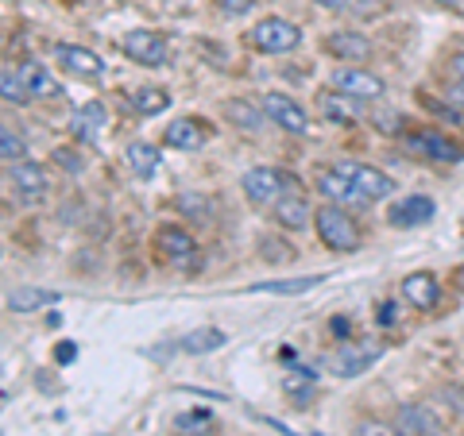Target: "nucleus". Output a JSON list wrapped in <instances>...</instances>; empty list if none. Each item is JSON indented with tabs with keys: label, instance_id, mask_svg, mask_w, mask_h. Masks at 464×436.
I'll use <instances>...</instances> for the list:
<instances>
[{
	"label": "nucleus",
	"instance_id": "23",
	"mask_svg": "<svg viewBox=\"0 0 464 436\" xmlns=\"http://www.w3.org/2000/svg\"><path fill=\"white\" fill-rule=\"evenodd\" d=\"M380 359V347H344V352H337V355H329V367L337 371V374H360L364 367H372V363Z\"/></svg>",
	"mask_w": 464,
	"mask_h": 436
},
{
	"label": "nucleus",
	"instance_id": "28",
	"mask_svg": "<svg viewBox=\"0 0 464 436\" xmlns=\"http://www.w3.org/2000/svg\"><path fill=\"white\" fill-rule=\"evenodd\" d=\"M322 282V274H306V279H286V282H259L248 286V294H302V289H314Z\"/></svg>",
	"mask_w": 464,
	"mask_h": 436
},
{
	"label": "nucleus",
	"instance_id": "11",
	"mask_svg": "<svg viewBox=\"0 0 464 436\" xmlns=\"http://www.w3.org/2000/svg\"><path fill=\"white\" fill-rule=\"evenodd\" d=\"M155 247H159V255H163L167 263H174V267H190L198 259V240L182 224H163L155 232Z\"/></svg>",
	"mask_w": 464,
	"mask_h": 436
},
{
	"label": "nucleus",
	"instance_id": "8",
	"mask_svg": "<svg viewBox=\"0 0 464 436\" xmlns=\"http://www.w3.org/2000/svg\"><path fill=\"white\" fill-rule=\"evenodd\" d=\"M402 139H406V147H411L414 155L433 158V163H460L464 158L457 143L449 139L445 132H438V128H411Z\"/></svg>",
	"mask_w": 464,
	"mask_h": 436
},
{
	"label": "nucleus",
	"instance_id": "1",
	"mask_svg": "<svg viewBox=\"0 0 464 436\" xmlns=\"http://www.w3.org/2000/svg\"><path fill=\"white\" fill-rule=\"evenodd\" d=\"M314 232L317 240H322L329 251L337 255H348V251H360V243H364V232L360 224L353 221V213L341 209V205H322L314 213Z\"/></svg>",
	"mask_w": 464,
	"mask_h": 436
},
{
	"label": "nucleus",
	"instance_id": "39",
	"mask_svg": "<svg viewBox=\"0 0 464 436\" xmlns=\"http://www.w3.org/2000/svg\"><path fill=\"white\" fill-rule=\"evenodd\" d=\"M380 325H395V301H383L380 305Z\"/></svg>",
	"mask_w": 464,
	"mask_h": 436
},
{
	"label": "nucleus",
	"instance_id": "6",
	"mask_svg": "<svg viewBox=\"0 0 464 436\" xmlns=\"http://www.w3.org/2000/svg\"><path fill=\"white\" fill-rule=\"evenodd\" d=\"M333 90H341V93L372 105V100H380L387 93V85H383L380 74H372L368 66H337L333 70Z\"/></svg>",
	"mask_w": 464,
	"mask_h": 436
},
{
	"label": "nucleus",
	"instance_id": "16",
	"mask_svg": "<svg viewBox=\"0 0 464 436\" xmlns=\"http://www.w3.org/2000/svg\"><path fill=\"white\" fill-rule=\"evenodd\" d=\"M399 289H402L406 305H414V309H438V301H441V282H438V274H430V270L406 274Z\"/></svg>",
	"mask_w": 464,
	"mask_h": 436
},
{
	"label": "nucleus",
	"instance_id": "40",
	"mask_svg": "<svg viewBox=\"0 0 464 436\" xmlns=\"http://www.w3.org/2000/svg\"><path fill=\"white\" fill-rule=\"evenodd\" d=\"M317 8H325V12H341V8H348L353 0H314Z\"/></svg>",
	"mask_w": 464,
	"mask_h": 436
},
{
	"label": "nucleus",
	"instance_id": "3",
	"mask_svg": "<svg viewBox=\"0 0 464 436\" xmlns=\"http://www.w3.org/2000/svg\"><path fill=\"white\" fill-rule=\"evenodd\" d=\"M302 43V27L286 16H264L248 32V47L259 54H290Z\"/></svg>",
	"mask_w": 464,
	"mask_h": 436
},
{
	"label": "nucleus",
	"instance_id": "35",
	"mask_svg": "<svg viewBox=\"0 0 464 436\" xmlns=\"http://www.w3.org/2000/svg\"><path fill=\"white\" fill-rule=\"evenodd\" d=\"M179 209H182V213H190V221L209 224V201H206V197L186 194V197H179Z\"/></svg>",
	"mask_w": 464,
	"mask_h": 436
},
{
	"label": "nucleus",
	"instance_id": "7",
	"mask_svg": "<svg viewBox=\"0 0 464 436\" xmlns=\"http://www.w3.org/2000/svg\"><path fill=\"white\" fill-rule=\"evenodd\" d=\"M259 109H264V116H267L275 128H283V132H290V136H306L310 132V116H306V109H302L295 97H286V93H264Z\"/></svg>",
	"mask_w": 464,
	"mask_h": 436
},
{
	"label": "nucleus",
	"instance_id": "26",
	"mask_svg": "<svg viewBox=\"0 0 464 436\" xmlns=\"http://www.w3.org/2000/svg\"><path fill=\"white\" fill-rule=\"evenodd\" d=\"M128 166H132L136 178H151L159 170V155L151 143H128Z\"/></svg>",
	"mask_w": 464,
	"mask_h": 436
},
{
	"label": "nucleus",
	"instance_id": "5",
	"mask_svg": "<svg viewBox=\"0 0 464 436\" xmlns=\"http://www.w3.org/2000/svg\"><path fill=\"white\" fill-rule=\"evenodd\" d=\"M121 51L132 58V62L159 70V66H167V58H170V43H167L163 32H151V27H136V32H128V35L121 39Z\"/></svg>",
	"mask_w": 464,
	"mask_h": 436
},
{
	"label": "nucleus",
	"instance_id": "43",
	"mask_svg": "<svg viewBox=\"0 0 464 436\" xmlns=\"http://www.w3.org/2000/svg\"><path fill=\"white\" fill-rule=\"evenodd\" d=\"M438 5H445V8H457V5H460V0H438Z\"/></svg>",
	"mask_w": 464,
	"mask_h": 436
},
{
	"label": "nucleus",
	"instance_id": "4",
	"mask_svg": "<svg viewBox=\"0 0 464 436\" xmlns=\"http://www.w3.org/2000/svg\"><path fill=\"white\" fill-rule=\"evenodd\" d=\"M314 185H317V194H322V201L325 205H341V209H348V213H364V209H372V201L356 190L353 182L344 178V174L337 170V166H325V170H317V178H314Z\"/></svg>",
	"mask_w": 464,
	"mask_h": 436
},
{
	"label": "nucleus",
	"instance_id": "32",
	"mask_svg": "<svg viewBox=\"0 0 464 436\" xmlns=\"http://www.w3.org/2000/svg\"><path fill=\"white\" fill-rule=\"evenodd\" d=\"M449 100H457V105H464V51L449 54Z\"/></svg>",
	"mask_w": 464,
	"mask_h": 436
},
{
	"label": "nucleus",
	"instance_id": "13",
	"mask_svg": "<svg viewBox=\"0 0 464 436\" xmlns=\"http://www.w3.org/2000/svg\"><path fill=\"white\" fill-rule=\"evenodd\" d=\"M325 54H333L337 62H348V66H360L372 58V39L364 32H356V27H348V32H329L322 39Z\"/></svg>",
	"mask_w": 464,
	"mask_h": 436
},
{
	"label": "nucleus",
	"instance_id": "20",
	"mask_svg": "<svg viewBox=\"0 0 464 436\" xmlns=\"http://www.w3.org/2000/svg\"><path fill=\"white\" fill-rule=\"evenodd\" d=\"M105 124H109L105 105H101V100H90V105H82V109L74 112V124H70V132H74L78 143H93Z\"/></svg>",
	"mask_w": 464,
	"mask_h": 436
},
{
	"label": "nucleus",
	"instance_id": "34",
	"mask_svg": "<svg viewBox=\"0 0 464 436\" xmlns=\"http://www.w3.org/2000/svg\"><path fill=\"white\" fill-rule=\"evenodd\" d=\"M310 390H314V374L310 371H295V374H286V394H295L298 405H310Z\"/></svg>",
	"mask_w": 464,
	"mask_h": 436
},
{
	"label": "nucleus",
	"instance_id": "30",
	"mask_svg": "<svg viewBox=\"0 0 464 436\" xmlns=\"http://www.w3.org/2000/svg\"><path fill=\"white\" fill-rule=\"evenodd\" d=\"M0 90H5V100L8 105H27L32 100V93H27V85H24V78H20V70H5L0 74Z\"/></svg>",
	"mask_w": 464,
	"mask_h": 436
},
{
	"label": "nucleus",
	"instance_id": "14",
	"mask_svg": "<svg viewBox=\"0 0 464 436\" xmlns=\"http://www.w3.org/2000/svg\"><path fill=\"white\" fill-rule=\"evenodd\" d=\"M8 185L16 190L24 201H43L51 190L47 182V170H43L39 163H32V158H20V163H8Z\"/></svg>",
	"mask_w": 464,
	"mask_h": 436
},
{
	"label": "nucleus",
	"instance_id": "15",
	"mask_svg": "<svg viewBox=\"0 0 464 436\" xmlns=\"http://www.w3.org/2000/svg\"><path fill=\"white\" fill-rule=\"evenodd\" d=\"M206 120H198V116H179V120H170L163 128V143L174 151H201L209 143V128H201Z\"/></svg>",
	"mask_w": 464,
	"mask_h": 436
},
{
	"label": "nucleus",
	"instance_id": "10",
	"mask_svg": "<svg viewBox=\"0 0 464 436\" xmlns=\"http://www.w3.org/2000/svg\"><path fill=\"white\" fill-rule=\"evenodd\" d=\"M391 421H395L406 436H445V421L433 413L426 402H399Z\"/></svg>",
	"mask_w": 464,
	"mask_h": 436
},
{
	"label": "nucleus",
	"instance_id": "33",
	"mask_svg": "<svg viewBox=\"0 0 464 436\" xmlns=\"http://www.w3.org/2000/svg\"><path fill=\"white\" fill-rule=\"evenodd\" d=\"M0 155H5V163H20V158H27V143L12 132V124L0 128Z\"/></svg>",
	"mask_w": 464,
	"mask_h": 436
},
{
	"label": "nucleus",
	"instance_id": "9",
	"mask_svg": "<svg viewBox=\"0 0 464 436\" xmlns=\"http://www.w3.org/2000/svg\"><path fill=\"white\" fill-rule=\"evenodd\" d=\"M337 170L372 201V205L375 201H387L391 194H395V178L383 174L380 166H372V163H337Z\"/></svg>",
	"mask_w": 464,
	"mask_h": 436
},
{
	"label": "nucleus",
	"instance_id": "18",
	"mask_svg": "<svg viewBox=\"0 0 464 436\" xmlns=\"http://www.w3.org/2000/svg\"><path fill=\"white\" fill-rule=\"evenodd\" d=\"M433 216H438V205H433V197L411 194V197H402L399 205H391L387 221L395 224V228H418V224H430Z\"/></svg>",
	"mask_w": 464,
	"mask_h": 436
},
{
	"label": "nucleus",
	"instance_id": "37",
	"mask_svg": "<svg viewBox=\"0 0 464 436\" xmlns=\"http://www.w3.org/2000/svg\"><path fill=\"white\" fill-rule=\"evenodd\" d=\"M217 8H221L225 16H244V12L256 8V0H217Z\"/></svg>",
	"mask_w": 464,
	"mask_h": 436
},
{
	"label": "nucleus",
	"instance_id": "29",
	"mask_svg": "<svg viewBox=\"0 0 464 436\" xmlns=\"http://www.w3.org/2000/svg\"><path fill=\"white\" fill-rule=\"evenodd\" d=\"M217 347H225V332L221 328H201V332H190V336L182 340V352H217Z\"/></svg>",
	"mask_w": 464,
	"mask_h": 436
},
{
	"label": "nucleus",
	"instance_id": "42",
	"mask_svg": "<svg viewBox=\"0 0 464 436\" xmlns=\"http://www.w3.org/2000/svg\"><path fill=\"white\" fill-rule=\"evenodd\" d=\"M457 286L464 289V259H460V267H457Z\"/></svg>",
	"mask_w": 464,
	"mask_h": 436
},
{
	"label": "nucleus",
	"instance_id": "19",
	"mask_svg": "<svg viewBox=\"0 0 464 436\" xmlns=\"http://www.w3.org/2000/svg\"><path fill=\"white\" fill-rule=\"evenodd\" d=\"M271 213H275V221H279V228H286V232H302V228L314 224V209H310V201L302 190H290Z\"/></svg>",
	"mask_w": 464,
	"mask_h": 436
},
{
	"label": "nucleus",
	"instance_id": "38",
	"mask_svg": "<svg viewBox=\"0 0 464 436\" xmlns=\"http://www.w3.org/2000/svg\"><path fill=\"white\" fill-rule=\"evenodd\" d=\"M441 398H445L449 410L464 417V386H445V390H441Z\"/></svg>",
	"mask_w": 464,
	"mask_h": 436
},
{
	"label": "nucleus",
	"instance_id": "31",
	"mask_svg": "<svg viewBox=\"0 0 464 436\" xmlns=\"http://www.w3.org/2000/svg\"><path fill=\"white\" fill-rule=\"evenodd\" d=\"M353 436H406L395 421H383V417H360Z\"/></svg>",
	"mask_w": 464,
	"mask_h": 436
},
{
	"label": "nucleus",
	"instance_id": "25",
	"mask_svg": "<svg viewBox=\"0 0 464 436\" xmlns=\"http://www.w3.org/2000/svg\"><path fill=\"white\" fill-rule=\"evenodd\" d=\"M225 116L240 128V132H259V128H264V120H267L264 109L248 105V100H225Z\"/></svg>",
	"mask_w": 464,
	"mask_h": 436
},
{
	"label": "nucleus",
	"instance_id": "2",
	"mask_svg": "<svg viewBox=\"0 0 464 436\" xmlns=\"http://www.w3.org/2000/svg\"><path fill=\"white\" fill-rule=\"evenodd\" d=\"M240 190H244V197H248V205L275 209L290 190H298V178H290V174L279 170V166H252V170H244Z\"/></svg>",
	"mask_w": 464,
	"mask_h": 436
},
{
	"label": "nucleus",
	"instance_id": "36",
	"mask_svg": "<svg viewBox=\"0 0 464 436\" xmlns=\"http://www.w3.org/2000/svg\"><path fill=\"white\" fill-rule=\"evenodd\" d=\"M54 163L63 166V170H70V174H78V170H82V155H78L74 147H58V151H54Z\"/></svg>",
	"mask_w": 464,
	"mask_h": 436
},
{
	"label": "nucleus",
	"instance_id": "21",
	"mask_svg": "<svg viewBox=\"0 0 464 436\" xmlns=\"http://www.w3.org/2000/svg\"><path fill=\"white\" fill-rule=\"evenodd\" d=\"M20 78H24V85H27V93L32 97H39V100H54L58 93V81L51 78V70L43 66V62H32V58H27V62H20Z\"/></svg>",
	"mask_w": 464,
	"mask_h": 436
},
{
	"label": "nucleus",
	"instance_id": "24",
	"mask_svg": "<svg viewBox=\"0 0 464 436\" xmlns=\"http://www.w3.org/2000/svg\"><path fill=\"white\" fill-rule=\"evenodd\" d=\"M174 432L179 436H213L217 432V417L209 410H186L174 417Z\"/></svg>",
	"mask_w": 464,
	"mask_h": 436
},
{
	"label": "nucleus",
	"instance_id": "17",
	"mask_svg": "<svg viewBox=\"0 0 464 436\" xmlns=\"http://www.w3.org/2000/svg\"><path fill=\"white\" fill-rule=\"evenodd\" d=\"M317 109H322V116L329 124H356L360 116H364V100H356V97H348L341 90H322L317 93Z\"/></svg>",
	"mask_w": 464,
	"mask_h": 436
},
{
	"label": "nucleus",
	"instance_id": "22",
	"mask_svg": "<svg viewBox=\"0 0 464 436\" xmlns=\"http://www.w3.org/2000/svg\"><path fill=\"white\" fill-rule=\"evenodd\" d=\"M47 305H58L54 289H35V286H20L8 294V309L12 313H35V309H47Z\"/></svg>",
	"mask_w": 464,
	"mask_h": 436
},
{
	"label": "nucleus",
	"instance_id": "12",
	"mask_svg": "<svg viewBox=\"0 0 464 436\" xmlns=\"http://www.w3.org/2000/svg\"><path fill=\"white\" fill-rule=\"evenodd\" d=\"M54 62L66 70V74H74L82 81H97L105 74V62H101V54H93L90 47H78V43H58L54 47Z\"/></svg>",
	"mask_w": 464,
	"mask_h": 436
},
{
	"label": "nucleus",
	"instance_id": "41",
	"mask_svg": "<svg viewBox=\"0 0 464 436\" xmlns=\"http://www.w3.org/2000/svg\"><path fill=\"white\" fill-rule=\"evenodd\" d=\"M70 359H74V344H63L58 347V363H70Z\"/></svg>",
	"mask_w": 464,
	"mask_h": 436
},
{
	"label": "nucleus",
	"instance_id": "27",
	"mask_svg": "<svg viewBox=\"0 0 464 436\" xmlns=\"http://www.w3.org/2000/svg\"><path fill=\"white\" fill-rule=\"evenodd\" d=\"M167 105H170V93L167 90H155V85H143V90L132 93V109L140 116H159Z\"/></svg>",
	"mask_w": 464,
	"mask_h": 436
}]
</instances>
